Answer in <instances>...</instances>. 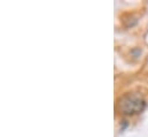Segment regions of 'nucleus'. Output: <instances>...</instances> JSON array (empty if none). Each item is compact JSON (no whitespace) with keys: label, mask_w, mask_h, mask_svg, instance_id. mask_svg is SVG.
<instances>
[{"label":"nucleus","mask_w":148,"mask_h":137,"mask_svg":"<svg viewBox=\"0 0 148 137\" xmlns=\"http://www.w3.org/2000/svg\"><path fill=\"white\" fill-rule=\"evenodd\" d=\"M146 107V100L140 92H127L118 100V109L123 115L140 114Z\"/></svg>","instance_id":"f257e3e1"}]
</instances>
